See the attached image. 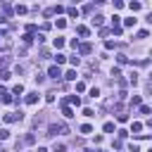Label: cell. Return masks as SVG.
Instances as JSON below:
<instances>
[{"label": "cell", "mask_w": 152, "mask_h": 152, "mask_svg": "<svg viewBox=\"0 0 152 152\" xmlns=\"http://www.w3.org/2000/svg\"><path fill=\"white\" fill-rule=\"evenodd\" d=\"M112 31H114V36H121V31H124V28H121L119 24H112Z\"/></svg>", "instance_id": "ac0fdd59"}, {"label": "cell", "mask_w": 152, "mask_h": 152, "mask_svg": "<svg viewBox=\"0 0 152 152\" xmlns=\"http://www.w3.org/2000/svg\"><path fill=\"white\" fill-rule=\"evenodd\" d=\"M0 7H2V12H5V17H10V14H12V7L7 5V0H2V5H0Z\"/></svg>", "instance_id": "7c38bea8"}, {"label": "cell", "mask_w": 152, "mask_h": 152, "mask_svg": "<svg viewBox=\"0 0 152 152\" xmlns=\"http://www.w3.org/2000/svg\"><path fill=\"white\" fill-rule=\"evenodd\" d=\"M114 7H116V10H121V7H124V0H114Z\"/></svg>", "instance_id": "74e56055"}, {"label": "cell", "mask_w": 152, "mask_h": 152, "mask_svg": "<svg viewBox=\"0 0 152 152\" xmlns=\"http://www.w3.org/2000/svg\"><path fill=\"white\" fill-rule=\"evenodd\" d=\"M64 78H66V81H74V78H76V71H66Z\"/></svg>", "instance_id": "484cf974"}, {"label": "cell", "mask_w": 152, "mask_h": 152, "mask_svg": "<svg viewBox=\"0 0 152 152\" xmlns=\"http://www.w3.org/2000/svg\"><path fill=\"white\" fill-rule=\"evenodd\" d=\"M62 104H76V107H78V104H81V97H78V95H69L66 100H62Z\"/></svg>", "instance_id": "277c9868"}, {"label": "cell", "mask_w": 152, "mask_h": 152, "mask_svg": "<svg viewBox=\"0 0 152 152\" xmlns=\"http://www.w3.org/2000/svg\"><path fill=\"white\" fill-rule=\"evenodd\" d=\"M81 133H93V126H88V124H83V126H81Z\"/></svg>", "instance_id": "f1b7e54d"}, {"label": "cell", "mask_w": 152, "mask_h": 152, "mask_svg": "<svg viewBox=\"0 0 152 152\" xmlns=\"http://www.w3.org/2000/svg\"><path fill=\"white\" fill-rule=\"evenodd\" d=\"M95 2H97V5H102V2H104V0H95Z\"/></svg>", "instance_id": "ab89813d"}, {"label": "cell", "mask_w": 152, "mask_h": 152, "mask_svg": "<svg viewBox=\"0 0 152 152\" xmlns=\"http://www.w3.org/2000/svg\"><path fill=\"white\" fill-rule=\"evenodd\" d=\"M7 138H10V131H7V128H0V142L7 140Z\"/></svg>", "instance_id": "e0dca14e"}, {"label": "cell", "mask_w": 152, "mask_h": 152, "mask_svg": "<svg viewBox=\"0 0 152 152\" xmlns=\"http://www.w3.org/2000/svg\"><path fill=\"white\" fill-rule=\"evenodd\" d=\"M38 102V93H28L26 95V104H36Z\"/></svg>", "instance_id": "52a82bcc"}, {"label": "cell", "mask_w": 152, "mask_h": 152, "mask_svg": "<svg viewBox=\"0 0 152 152\" xmlns=\"http://www.w3.org/2000/svg\"><path fill=\"white\" fill-rule=\"evenodd\" d=\"M24 119V114L21 112H12V114H5V121L7 124H12V121H21Z\"/></svg>", "instance_id": "3957f363"}, {"label": "cell", "mask_w": 152, "mask_h": 152, "mask_svg": "<svg viewBox=\"0 0 152 152\" xmlns=\"http://www.w3.org/2000/svg\"><path fill=\"white\" fill-rule=\"evenodd\" d=\"M128 7H131V12H138V10H142V2H138V0H133V2L128 5Z\"/></svg>", "instance_id": "8fae6325"}, {"label": "cell", "mask_w": 152, "mask_h": 152, "mask_svg": "<svg viewBox=\"0 0 152 152\" xmlns=\"http://www.w3.org/2000/svg\"><path fill=\"white\" fill-rule=\"evenodd\" d=\"M116 62H119V64H128V57H126V55H116Z\"/></svg>", "instance_id": "d6986e66"}, {"label": "cell", "mask_w": 152, "mask_h": 152, "mask_svg": "<svg viewBox=\"0 0 152 152\" xmlns=\"http://www.w3.org/2000/svg\"><path fill=\"white\" fill-rule=\"evenodd\" d=\"M33 38H36L33 33H26V36H21V40H24L26 45H31V43H33Z\"/></svg>", "instance_id": "5bb4252c"}, {"label": "cell", "mask_w": 152, "mask_h": 152, "mask_svg": "<svg viewBox=\"0 0 152 152\" xmlns=\"http://www.w3.org/2000/svg\"><path fill=\"white\" fill-rule=\"evenodd\" d=\"M10 76H12V74H10V71H7V69H2V71H0V78H2V81H7V78H10Z\"/></svg>", "instance_id": "d4e9b609"}, {"label": "cell", "mask_w": 152, "mask_h": 152, "mask_svg": "<svg viewBox=\"0 0 152 152\" xmlns=\"http://www.w3.org/2000/svg\"><path fill=\"white\" fill-rule=\"evenodd\" d=\"M112 147H114V150H121L124 145H121V140H114V142H112Z\"/></svg>", "instance_id": "8d00e7d4"}, {"label": "cell", "mask_w": 152, "mask_h": 152, "mask_svg": "<svg viewBox=\"0 0 152 152\" xmlns=\"http://www.w3.org/2000/svg\"><path fill=\"white\" fill-rule=\"evenodd\" d=\"M66 14H69V17H78V10H76V7H69Z\"/></svg>", "instance_id": "44dd1931"}, {"label": "cell", "mask_w": 152, "mask_h": 152, "mask_svg": "<svg viewBox=\"0 0 152 152\" xmlns=\"http://www.w3.org/2000/svg\"><path fill=\"white\" fill-rule=\"evenodd\" d=\"M33 78H36V83H43V81H45V76H43V74H36Z\"/></svg>", "instance_id": "836d02e7"}, {"label": "cell", "mask_w": 152, "mask_h": 152, "mask_svg": "<svg viewBox=\"0 0 152 152\" xmlns=\"http://www.w3.org/2000/svg\"><path fill=\"white\" fill-rule=\"evenodd\" d=\"M138 104H140V95H133L131 97V107H138Z\"/></svg>", "instance_id": "ffe728a7"}, {"label": "cell", "mask_w": 152, "mask_h": 152, "mask_svg": "<svg viewBox=\"0 0 152 152\" xmlns=\"http://www.w3.org/2000/svg\"><path fill=\"white\" fill-rule=\"evenodd\" d=\"M0 38H5V28H0Z\"/></svg>", "instance_id": "f35d334b"}, {"label": "cell", "mask_w": 152, "mask_h": 152, "mask_svg": "<svg viewBox=\"0 0 152 152\" xmlns=\"http://www.w3.org/2000/svg\"><path fill=\"white\" fill-rule=\"evenodd\" d=\"M78 52H81V55H90V52H93V45H90V43H81V45H78Z\"/></svg>", "instance_id": "5b68a950"}, {"label": "cell", "mask_w": 152, "mask_h": 152, "mask_svg": "<svg viewBox=\"0 0 152 152\" xmlns=\"http://www.w3.org/2000/svg\"><path fill=\"white\" fill-rule=\"evenodd\" d=\"M76 33H78L81 38H86V36H88L90 31H88V26H76Z\"/></svg>", "instance_id": "30bf717a"}, {"label": "cell", "mask_w": 152, "mask_h": 152, "mask_svg": "<svg viewBox=\"0 0 152 152\" xmlns=\"http://www.w3.org/2000/svg\"><path fill=\"white\" fill-rule=\"evenodd\" d=\"M64 59H66V57H64L62 52H57V57H55V62H57V64H64Z\"/></svg>", "instance_id": "cb8c5ba5"}, {"label": "cell", "mask_w": 152, "mask_h": 152, "mask_svg": "<svg viewBox=\"0 0 152 152\" xmlns=\"http://www.w3.org/2000/svg\"><path fill=\"white\" fill-rule=\"evenodd\" d=\"M128 81H131V83H133V86H135V83H138V74H135V71H133V74H131V78H128Z\"/></svg>", "instance_id": "e575fe53"}, {"label": "cell", "mask_w": 152, "mask_h": 152, "mask_svg": "<svg viewBox=\"0 0 152 152\" xmlns=\"http://www.w3.org/2000/svg\"><path fill=\"white\" fill-rule=\"evenodd\" d=\"M147 36H150L147 31H138V33H135V38H147Z\"/></svg>", "instance_id": "d6a6232c"}, {"label": "cell", "mask_w": 152, "mask_h": 152, "mask_svg": "<svg viewBox=\"0 0 152 152\" xmlns=\"http://www.w3.org/2000/svg\"><path fill=\"white\" fill-rule=\"evenodd\" d=\"M48 76H50V78H55V81H57V78H62V71H59V64H55V66H50V69H48Z\"/></svg>", "instance_id": "7a4b0ae2"}, {"label": "cell", "mask_w": 152, "mask_h": 152, "mask_svg": "<svg viewBox=\"0 0 152 152\" xmlns=\"http://www.w3.org/2000/svg\"><path fill=\"white\" fill-rule=\"evenodd\" d=\"M116 119H119V121H121V124H124V121H128V114H124V112H121V114H119V116H116Z\"/></svg>", "instance_id": "d590c367"}, {"label": "cell", "mask_w": 152, "mask_h": 152, "mask_svg": "<svg viewBox=\"0 0 152 152\" xmlns=\"http://www.w3.org/2000/svg\"><path fill=\"white\" fill-rule=\"evenodd\" d=\"M12 93H14V95H21V93H24V86H21V83H17V86L12 88Z\"/></svg>", "instance_id": "2e32d148"}, {"label": "cell", "mask_w": 152, "mask_h": 152, "mask_svg": "<svg viewBox=\"0 0 152 152\" xmlns=\"http://www.w3.org/2000/svg\"><path fill=\"white\" fill-rule=\"evenodd\" d=\"M62 114H64L66 119H71V116H74V109H71L69 104H62Z\"/></svg>", "instance_id": "ba28073f"}, {"label": "cell", "mask_w": 152, "mask_h": 152, "mask_svg": "<svg viewBox=\"0 0 152 152\" xmlns=\"http://www.w3.org/2000/svg\"><path fill=\"white\" fill-rule=\"evenodd\" d=\"M59 12H62V7H59V5H55V7H48L43 14H45V17H52V14H59Z\"/></svg>", "instance_id": "8992f818"}, {"label": "cell", "mask_w": 152, "mask_h": 152, "mask_svg": "<svg viewBox=\"0 0 152 152\" xmlns=\"http://www.w3.org/2000/svg\"><path fill=\"white\" fill-rule=\"evenodd\" d=\"M62 133H69L66 124H50L48 126V135H62Z\"/></svg>", "instance_id": "6da1fadb"}, {"label": "cell", "mask_w": 152, "mask_h": 152, "mask_svg": "<svg viewBox=\"0 0 152 152\" xmlns=\"http://www.w3.org/2000/svg\"><path fill=\"white\" fill-rule=\"evenodd\" d=\"M140 128H142V124H140V121H133V126H131V133H140Z\"/></svg>", "instance_id": "9a60e30c"}, {"label": "cell", "mask_w": 152, "mask_h": 152, "mask_svg": "<svg viewBox=\"0 0 152 152\" xmlns=\"http://www.w3.org/2000/svg\"><path fill=\"white\" fill-rule=\"evenodd\" d=\"M112 131H114V124L107 121V124H104V133H112Z\"/></svg>", "instance_id": "83f0119b"}, {"label": "cell", "mask_w": 152, "mask_h": 152, "mask_svg": "<svg viewBox=\"0 0 152 152\" xmlns=\"http://www.w3.org/2000/svg\"><path fill=\"white\" fill-rule=\"evenodd\" d=\"M102 24H104V17L102 14H95L93 17V26H102Z\"/></svg>", "instance_id": "9c48e42d"}, {"label": "cell", "mask_w": 152, "mask_h": 152, "mask_svg": "<svg viewBox=\"0 0 152 152\" xmlns=\"http://www.w3.org/2000/svg\"><path fill=\"white\" fill-rule=\"evenodd\" d=\"M21 142H24V145H33V142H36V135H33V133H28V135H26Z\"/></svg>", "instance_id": "4fadbf2b"}, {"label": "cell", "mask_w": 152, "mask_h": 152, "mask_svg": "<svg viewBox=\"0 0 152 152\" xmlns=\"http://www.w3.org/2000/svg\"><path fill=\"white\" fill-rule=\"evenodd\" d=\"M55 48H57V50L64 48V38H55Z\"/></svg>", "instance_id": "603a6c76"}, {"label": "cell", "mask_w": 152, "mask_h": 152, "mask_svg": "<svg viewBox=\"0 0 152 152\" xmlns=\"http://www.w3.org/2000/svg\"><path fill=\"white\" fill-rule=\"evenodd\" d=\"M135 21H138V19H133V17H131V19H124V26H135Z\"/></svg>", "instance_id": "7402d4cb"}, {"label": "cell", "mask_w": 152, "mask_h": 152, "mask_svg": "<svg viewBox=\"0 0 152 152\" xmlns=\"http://www.w3.org/2000/svg\"><path fill=\"white\" fill-rule=\"evenodd\" d=\"M138 107H140V114H150V112H152L147 104H138Z\"/></svg>", "instance_id": "4316f807"}, {"label": "cell", "mask_w": 152, "mask_h": 152, "mask_svg": "<svg viewBox=\"0 0 152 152\" xmlns=\"http://www.w3.org/2000/svg\"><path fill=\"white\" fill-rule=\"evenodd\" d=\"M112 76H114V78H119V76H121V69H119V66H114V69H112Z\"/></svg>", "instance_id": "4dcf8cb0"}, {"label": "cell", "mask_w": 152, "mask_h": 152, "mask_svg": "<svg viewBox=\"0 0 152 152\" xmlns=\"http://www.w3.org/2000/svg\"><path fill=\"white\" fill-rule=\"evenodd\" d=\"M7 64H10V57H2V59H0V69H5Z\"/></svg>", "instance_id": "1f68e13d"}, {"label": "cell", "mask_w": 152, "mask_h": 152, "mask_svg": "<svg viewBox=\"0 0 152 152\" xmlns=\"http://www.w3.org/2000/svg\"><path fill=\"white\" fill-rule=\"evenodd\" d=\"M14 12H17V14H24V12H26V7H24V5H17V7H14Z\"/></svg>", "instance_id": "f546056e"}]
</instances>
